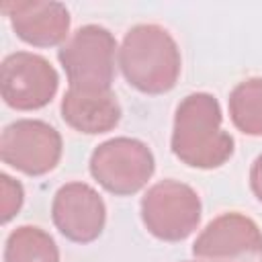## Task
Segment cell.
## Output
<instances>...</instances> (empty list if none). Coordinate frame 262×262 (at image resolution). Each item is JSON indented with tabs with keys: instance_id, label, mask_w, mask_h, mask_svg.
<instances>
[{
	"instance_id": "6",
	"label": "cell",
	"mask_w": 262,
	"mask_h": 262,
	"mask_svg": "<svg viewBox=\"0 0 262 262\" xmlns=\"http://www.w3.org/2000/svg\"><path fill=\"white\" fill-rule=\"evenodd\" d=\"M61 149L59 131L39 119H18L6 125L0 137L2 162L27 176L51 172L61 160Z\"/></svg>"
},
{
	"instance_id": "3",
	"label": "cell",
	"mask_w": 262,
	"mask_h": 262,
	"mask_svg": "<svg viewBox=\"0 0 262 262\" xmlns=\"http://www.w3.org/2000/svg\"><path fill=\"white\" fill-rule=\"evenodd\" d=\"M115 51L117 41L108 29L100 25L80 27L57 53L70 88L111 90L115 76Z\"/></svg>"
},
{
	"instance_id": "10",
	"label": "cell",
	"mask_w": 262,
	"mask_h": 262,
	"mask_svg": "<svg viewBox=\"0 0 262 262\" xmlns=\"http://www.w3.org/2000/svg\"><path fill=\"white\" fill-rule=\"evenodd\" d=\"M16 37L33 47H55L70 33V12L53 0H10L2 4Z\"/></svg>"
},
{
	"instance_id": "9",
	"label": "cell",
	"mask_w": 262,
	"mask_h": 262,
	"mask_svg": "<svg viewBox=\"0 0 262 262\" xmlns=\"http://www.w3.org/2000/svg\"><path fill=\"white\" fill-rule=\"evenodd\" d=\"M51 219L59 233L76 244L94 242L106 223L102 196L86 182L63 184L51 203Z\"/></svg>"
},
{
	"instance_id": "12",
	"label": "cell",
	"mask_w": 262,
	"mask_h": 262,
	"mask_svg": "<svg viewBox=\"0 0 262 262\" xmlns=\"http://www.w3.org/2000/svg\"><path fill=\"white\" fill-rule=\"evenodd\" d=\"M4 262H59V250L45 229L20 225L6 239Z\"/></svg>"
},
{
	"instance_id": "11",
	"label": "cell",
	"mask_w": 262,
	"mask_h": 262,
	"mask_svg": "<svg viewBox=\"0 0 262 262\" xmlns=\"http://www.w3.org/2000/svg\"><path fill=\"white\" fill-rule=\"evenodd\" d=\"M59 108L61 119L72 129L86 135L106 133L121 121V104L113 90L68 88Z\"/></svg>"
},
{
	"instance_id": "7",
	"label": "cell",
	"mask_w": 262,
	"mask_h": 262,
	"mask_svg": "<svg viewBox=\"0 0 262 262\" xmlns=\"http://www.w3.org/2000/svg\"><path fill=\"white\" fill-rule=\"evenodd\" d=\"M59 86L55 68L39 53L16 51L2 59L0 92L14 111H37L47 106Z\"/></svg>"
},
{
	"instance_id": "14",
	"label": "cell",
	"mask_w": 262,
	"mask_h": 262,
	"mask_svg": "<svg viewBox=\"0 0 262 262\" xmlns=\"http://www.w3.org/2000/svg\"><path fill=\"white\" fill-rule=\"evenodd\" d=\"M0 188H2V203H0L2 223H8L18 213V209L25 201V190H23V184L18 180L10 178L8 174L0 176Z\"/></svg>"
},
{
	"instance_id": "2",
	"label": "cell",
	"mask_w": 262,
	"mask_h": 262,
	"mask_svg": "<svg viewBox=\"0 0 262 262\" xmlns=\"http://www.w3.org/2000/svg\"><path fill=\"white\" fill-rule=\"evenodd\" d=\"M119 66L135 90L164 94L176 86L182 59L174 37L164 27L143 23L125 33L119 49Z\"/></svg>"
},
{
	"instance_id": "4",
	"label": "cell",
	"mask_w": 262,
	"mask_h": 262,
	"mask_svg": "<svg viewBox=\"0 0 262 262\" xmlns=\"http://www.w3.org/2000/svg\"><path fill=\"white\" fill-rule=\"evenodd\" d=\"M141 221L154 237L182 242L199 227L201 199L192 186L180 180L156 182L141 199Z\"/></svg>"
},
{
	"instance_id": "13",
	"label": "cell",
	"mask_w": 262,
	"mask_h": 262,
	"mask_svg": "<svg viewBox=\"0 0 262 262\" xmlns=\"http://www.w3.org/2000/svg\"><path fill=\"white\" fill-rule=\"evenodd\" d=\"M229 117L244 135H262V78H248L231 90Z\"/></svg>"
},
{
	"instance_id": "5",
	"label": "cell",
	"mask_w": 262,
	"mask_h": 262,
	"mask_svg": "<svg viewBox=\"0 0 262 262\" xmlns=\"http://www.w3.org/2000/svg\"><path fill=\"white\" fill-rule=\"evenodd\" d=\"M156 170L151 149L133 137H113L90 156L92 178L108 192L127 196L139 192Z\"/></svg>"
},
{
	"instance_id": "1",
	"label": "cell",
	"mask_w": 262,
	"mask_h": 262,
	"mask_svg": "<svg viewBox=\"0 0 262 262\" xmlns=\"http://www.w3.org/2000/svg\"><path fill=\"white\" fill-rule=\"evenodd\" d=\"M223 115L209 92H192L180 100L172 127V154L186 166L213 170L233 156V137L221 127Z\"/></svg>"
},
{
	"instance_id": "8",
	"label": "cell",
	"mask_w": 262,
	"mask_h": 262,
	"mask_svg": "<svg viewBox=\"0 0 262 262\" xmlns=\"http://www.w3.org/2000/svg\"><path fill=\"white\" fill-rule=\"evenodd\" d=\"M199 262H262V229L237 211L207 223L192 244Z\"/></svg>"
},
{
	"instance_id": "15",
	"label": "cell",
	"mask_w": 262,
	"mask_h": 262,
	"mask_svg": "<svg viewBox=\"0 0 262 262\" xmlns=\"http://www.w3.org/2000/svg\"><path fill=\"white\" fill-rule=\"evenodd\" d=\"M250 188H252L254 196L262 203V154L254 160V164L250 168Z\"/></svg>"
}]
</instances>
